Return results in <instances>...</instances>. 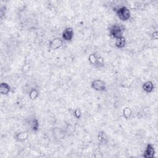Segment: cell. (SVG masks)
<instances>
[{
    "instance_id": "6da1fadb",
    "label": "cell",
    "mask_w": 158,
    "mask_h": 158,
    "mask_svg": "<svg viewBox=\"0 0 158 158\" xmlns=\"http://www.w3.org/2000/svg\"><path fill=\"white\" fill-rule=\"evenodd\" d=\"M116 14L117 17L122 21L126 22L131 17V13L130 9L126 6H120L115 9Z\"/></svg>"
},
{
    "instance_id": "7a4b0ae2",
    "label": "cell",
    "mask_w": 158,
    "mask_h": 158,
    "mask_svg": "<svg viewBox=\"0 0 158 158\" xmlns=\"http://www.w3.org/2000/svg\"><path fill=\"white\" fill-rule=\"evenodd\" d=\"M110 35L116 39L123 36V33L124 32V27L120 23H114L111 26V27L109 29Z\"/></svg>"
},
{
    "instance_id": "3957f363",
    "label": "cell",
    "mask_w": 158,
    "mask_h": 158,
    "mask_svg": "<svg viewBox=\"0 0 158 158\" xmlns=\"http://www.w3.org/2000/svg\"><path fill=\"white\" fill-rule=\"evenodd\" d=\"M88 61L90 64L93 65L96 67L100 68L104 66V58L98 56L95 53H92L89 56Z\"/></svg>"
},
{
    "instance_id": "277c9868",
    "label": "cell",
    "mask_w": 158,
    "mask_h": 158,
    "mask_svg": "<svg viewBox=\"0 0 158 158\" xmlns=\"http://www.w3.org/2000/svg\"><path fill=\"white\" fill-rule=\"evenodd\" d=\"M91 87L97 92H104L106 89V83L101 79H96L93 81L91 84Z\"/></svg>"
},
{
    "instance_id": "5b68a950",
    "label": "cell",
    "mask_w": 158,
    "mask_h": 158,
    "mask_svg": "<svg viewBox=\"0 0 158 158\" xmlns=\"http://www.w3.org/2000/svg\"><path fill=\"white\" fill-rule=\"evenodd\" d=\"M63 41L64 40L59 37L52 39L49 42V48L51 50H57L63 46Z\"/></svg>"
},
{
    "instance_id": "8992f818",
    "label": "cell",
    "mask_w": 158,
    "mask_h": 158,
    "mask_svg": "<svg viewBox=\"0 0 158 158\" xmlns=\"http://www.w3.org/2000/svg\"><path fill=\"white\" fill-rule=\"evenodd\" d=\"M74 37V31L72 27L66 28L62 33V39L65 41H71Z\"/></svg>"
},
{
    "instance_id": "52a82bcc",
    "label": "cell",
    "mask_w": 158,
    "mask_h": 158,
    "mask_svg": "<svg viewBox=\"0 0 158 158\" xmlns=\"http://www.w3.org/2000/svg\"><path fill=\"white\" fill-rule=\"evenodd\" d=\"M156 153V151L153 145L152 144H148L143 154V157L145 158H152L154 156Z\"/></svg>"
},
{
    "instance_id": "ba28073f",
    "label": "cell",
    "mask_w": 158,
    "mask_h": 158,
    "mask_svg": "<svg viewBox=\"0 0 158 158\" xmlns=\"http://www.w3.org/2000/svg\"><path fill=\"white\" fill-rule=\"evenodd\" d=\"M29 138V134L26 131H20L16 134L14 138L19 142H23L27 140Z\"/></svg>"
},
{
    "instance_id": "9c48e42d",
    "label": "cell",
    "mask_w": 158,
    "mask_h": 158,
    "mask_svg": "<svg viewBox=\"0 0 158 158\" xmlns=\"http://www.w3.org/2000/svg\"><path fill=\"white\" fill-rule=\"evenodd\" d=\"M11 91V88L10 85L6 82H2L0 85V93L2 95H7Z\"/></svg>"
},
{
    "instance_id": "30bf717a",
    "label": "cell",
    "mask_w": 158,
    "mask_h": 158,
    "mask_svg": "<svg viewBox=\"0 0 158 158\" xmlns=\"http://www.w3.org/2000/svg\"><path fill=\"white\" fill-rule=\"evenodd\" d=\"M154 88V84L151 81H147L142 85V89L146 93H151L153 92Z\"/></svg>"
},
{
    "instance_id": "8fae6325",
    "label": "cell",
    "mask_w": 158,
    "mask_h": 158,
    "mask_svg": "<svg viewBox=\"0 0 158 158\" xmlns=\"http://www.w3.org/2000/svg\"><path fill=\"white\" fill-rule=\"evenodd\" d=\"M116 41H115V46L117 48H119V49H122V48H124L125 45H126V39L124 37V36H122L119 38H117L116 39H115Z\"/></svg>"
},
{
    "instance_id": "7c38bea8",
    "label": "cell",
    "mask_w": 158,
    "mask_h": 158,
    "mask_svg": "<svg viewBox=\"0 0 158 158\" xmlns=\"http://www.w3.org/2000/svg\"><path fill=\"white\" fill-rule=\"evenodd\" d=\"M98 140L101 143H106L108 142V138L104 131H101L98 134Z\"/></svg>"
},
{
    "instance_id": "4fadbf2b",
    "label": "cell",
    "mask_w": 158,
    "mask_h": 158,
    "mask_svg": "<svg viewBox=\"0 0 158 158\" xmlns=\"http://www.w3.org/2000/svg\"><path fill=\"white\" fill-rule=\"evenodd\" d=\"M39 92L37 89L34 88H32L29 92V98L32 100L37 99L39 97Z\"/></svg>"
},
{
    "instance_id": "5bb4252c",
    "label": "cell",
    "mask_w": 158,
    "mask_h": 158,
    "mask_svg": "<svg viewBox=\"0 0 158 158\" xmlns=\"http://www.w3.org/2000/svg\"><path fill=\"white\" fill-rule=\"evenodd\" d=\"M31 130L34 131V132H36L39 129L40 127V124L38 122V120L37 119H34L31 124Z\"/></svg>"
},
{
    "instance_id": "9a60e30c",
    "label": "cell",
    "mask_w": 158,
    "mask_h": 158,
    "mask_svg": "<svg viewBox=\"0 0 158 158\" xmlns=\"http://www.w3.org/2000/svg\"><path fill=\"white\" fill-rule=\"evenodd\" d=\"M132 115V111L130 108H125L123 110V117L125 119H129Z\"/></svg>"
},
{
    "instance_id": "2e32d148",
    "label": "cell",
    "mask_w": 158,
    "mask_h": 158,
    "mask_svg": "<svg viewBox=\"0 0 158 158\" xmlns=\"http://www.w3.org/2000/svg\"><path fill=\"white\" fill-rule=\"evenodd\" d=\"M82 114V111L79 108H77L74 111V116L77 119H79L81 118Z\"/></svg>"
},
{
    "instance_id": "e0dca14e",
    "label": "cell",
    "mask_w": 158,
    "mask_h": 158,
    "mask_svg": "<svg viewBox=\"0 0 158 158\" xmlns=\"http://www.w3.org/2000/svg\"><path fill=\"white\" fill-rule=\"evenodd\" d=\"M152 38L153 40H157V38H158V33H157V31H155L154 32L153 34H152Z\"/></svg>"
}]
</instances>
